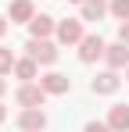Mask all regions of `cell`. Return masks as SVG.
<instances>
[{"mask_svg":"<svg viewBox=\"0 0 129 132\" xmlns=\"http://www.w3.org/2000/svg\"><path fill=\"white\" fill-rule=\"evenodd\" d=\"M47 96H50V93H47L43 86H36V82H22L18 93H15V100H18L22 107H43Z\"/></svg>","mask_w":129,"mask_h":132,"instance_id":"cell-1","label":"cell"},{"mask_svg":"<svg viewBox=\"0 0 129 132\" xmlns=\"http://www.w3.org/2000/svg\"><path fill=\"white\" fill-rule=\"evenodd\" d=\"M25 50H29V57H36L40 64H54V61H58V46L50 43V39H29Z\"/></svg>","mask_w":129,"mask_h":132,"instance_id":"cell-2","label":"cell"},{"mask_svg":"<svg viewBox=\"0 0 129 132\" xmlns=\"http://www.w3.org/2000/svg\"><path fill=\"white\" fill-rule=\"evenodd\" d=\"M108 43L101 39V36H83V43H79V61L83 64H93L97 57H104Z\"/></svg>","mask_w":129,"mask_h":132,"instance_id":"cell-3","label":"cell"},{"mask_svg":"<svg viewBox=\"0 0 129 132\" xmlns=\"http://www.w3.org/2000/svg\"><path fill=\"white\" fill-rule=\"evenodd\" d=\"M18 129H22V132H43V129H47V114H43L40 107H22Z\"/></svg>","mask_w":129,"mask_h":132,"instance_id":"cell-4","label":"cell"},{"mask_svg":"<svg viewBox=\"0 0 129 132\" xmlns=\"http://www.w3.org/2000/svg\"><path fill=\"white\" fill-rule=\"evenodd\" d=\"M118 86H122V79H118V71H115V68L101 71V75L90 82V89H93V93H101V96H111V93H115Z\"/></svg>","mask_w":129,"mask_h":132,"instance_id":"cell-5","label":"cell"},{"mask_svg":"<svg viewBox=\"0 0 129 132\" xmlns=\"http://www.w3.org/2000/svg\"><path fill=\"white\" fill-rule=\"evenodd\" d=\"M40 86L50 93V96H61V93H68L72 89V79L68 75H61V71H47V75H40Z\"/></svg>","mask_w":129,"mask_h":132,"instance_id":"cell-6","label":"cell"},{"mask_svg":"<svg viewBox=\"0 0 129 132\" xmlns=\"http://www.w3.org/2000/svg\"><path fill=\"white\" fill-rule=\"evenodd\" d=\"M104 61H108V68H115V71H118V68H129V43H122V39L111 43L104 50Z\"/></svg>","mask_w":129,"mask_h":132,"instance_id":"cell-7","label":"cell"},{"mask_svg":"<svg viewBox=\"0 0 129 132\" xmlns=\"http://www.w3.org/2000/svg\"><path fill=\"white\" fill-rule=\"evenodd\" d=\"M58 39H61L64 46H68V43H83V22H75V18L58 22Z\"/></svg>","mask_w":129,"mask_h":132,"instance_id":"cell-8","label":"cell"},{"mask_svg":"<svg viewBox=\"0 0 129 132\" xmlns=\"http://www.w3.org/2000/svg\"><path fill=\"white\" fill-rule=\"evenodd\" d=\"M29 32H32V39H50V32H58V25H54L50 14H36L29 22Z\"/></svg>","mask_w":129,"mask_h":132,"instance_id":"cell-9","label":"cell"},{"mask_svg":"<svg viewBox=\"0 0 129 132\" xmlns=\"http://www.w3.org/2000/svg\"><path fill=\"white\" fill-rule=\"evenodd\" d=\"M108 125L111 132H129V104H115L108 114Z\"/></svg>","mask_w":129,"mask_h":132,"instance_id":"cell-10","label":"cell"},{"mask_svg":"<svg viewBox=\"0 0 129 132\" xmlns=\"http://www.w3.org/2000/svg\"><path fill=\"white\" fill-rule=\"evenodd\" d=\"M79 7H83V22H101L108 11H111V4H104V0H86Z\"/></svg>","mask_w":129,"mask_h":132,"instance_id":"cell-11","label":"cell"},{"mask_svg":"<svg viewBox=\"0 0 129 132\" xmlns=\"http://www.w3.org/2000/svg\"><path fill=\"white\" fill-rule=\"evenodd\" d=\"M36 18V7H32V0H15L11 4V22H32Z\"/></svg>","mask_w":129,"mask_h":132,"instance_id":"cell-12","label":"cell"},{"mask_svg":"<svg viewBox=\"0 0 129 132\" xmlns=\"http://www.w3.org/2000/svg\"><path fill=\"white\" fill-rule=\"evenodd\" d=\"M36 64H40L36 57H22V61H15V75H18L22 82H32L36 79Z\"/></svg>","mask_w":129,"mask_h":132,"instance_id":"cell-13","label":"cell"},{"mask_svg":"<svg viewBox=\"0 0 129 132\" xmlns=\"http://www.w3.org/2000/svg\"><path fill=\"white\" fill-rule=\"evenodd\" d=\"M15 61H18V57H15V54H11L7 46H0V75H7V71H15Z\"/></svg>","mask_w":129,"mask_h":132,"instance_id":"cell-14","label":"cell"},{"mask_svg":"<svg viewBox=\"0 0 129 132\" xmlns=\"http://www.w3.org/2000/svg\"><path fill=\"white\" fill-rule=\"evenodd\" d=\"M111 14L118 22H129V0H111Z\"/></svg>","mask_w":129,"mask_h":132,"instance_id":"cell-15","label":"cell"},{"mask_svg":"<svg viewBox=\"0 0 129 132\" xmlns=\"http://www.w3.org/2000/svg\"><path fill=\"white\" fill-rule=\"evenodd\" d=\"M83 132H111V125H108V121H86Z\"/></svg>","mask_w":129,"mask_h":132,"instance_id":"cell-16","label":"cell"},{"mask_svg":"<svg viewBox=\"0 0 129 132\" xmlns=\"http://www.w3.org/2000/svg\"><path fill=\"white\" fill-rule=\"evenodd\" d=\"M118 39H122V43H129V22L118 25Z\"/></svg>","mask_w":129,"mask_h":132,"instance_id":"cell-17","label":"cell"},{"mask_svg":"<svg viewBox=\"0 0 129 132\" xmlns=\"http://www.w3.org/2000/svg\"><path fill=\"white\" fill-rule=\"evenodd\" d=\"M4 93H7V79L0 75V96H4Z\"/></svg>","mask_w":129,"mask_h":132,"instance_id":"cell-18","label":"cell"},{"mask_svg":"<svg viewBox=\"0 0 129 132\" xmlns=\"http://www.w3.org/2000/svg\"><path fill=\"white\" fill-rule=\"evenodd\" d=\"M4 32H7V22H4V18H0V36H4Z\"/></svg>","mask_w":129,"mask_h":132,"instance_id":"cell-19","label":"cell"},{"mask_svg":"<svg viewBox=\"0 0 129 132\" xmlns=\"http://www.w3.org/2000/svg\"><path fill=\"white\" fill-rule=\"evenodd\" d=\"M4 118H7V107H4V104H0V121H4Z\"/></svg>","mask_w":129,"mask_h":132,"instance_id":"cell-20","label":"cell"},{"mask_svg":"<svg viewBox=\"0 0 129 132\" xmlns=\"http://www.w3.org/2000/svg\"><path fill=\"white\" fill-rule=\"evenodd\" d=\"M72 4H86V0H72Z\"/></svg>","mask_w":129,"mask_h":132,"instance_id":"cell-21","label":"cell"},{"mask_svg":"<svg viewBox=\"0 0 129 132\" xmlns=\"http://www.w3.org/2000/svg\"><path fill=\"white\" fill-rule=\"evenodd\" d=\"M126 82H129V68H126Z\"/></svg>","mask_w":129,"mask_h":132,"instance_id":"cell-22","label":"cell"}]
</instances>
